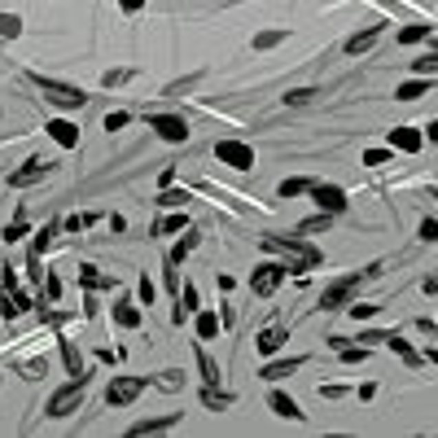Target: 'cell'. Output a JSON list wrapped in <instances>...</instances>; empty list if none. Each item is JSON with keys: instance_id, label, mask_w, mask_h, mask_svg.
Listing matches in <instances>:
<instances>
[{"instance_id": "6da1fadb", "label": "cell", "mask_w": 438, "mask_h": 438, "mask_svg": "<svg viewBox=\"0 0 438 438\" xmlns=\"http://www.w3.org/2000/svg\"><path fill=\"white\" fill-rule=\"evenodd\" d=\"M263 250L267 254H281L289 263V272H307L320 263V250H316L311 241H303V237H281V232H267L263 237Z\"/></svg>"}, {"instance_id": "7a4b0ae2", "label": "cell", "mask_w": 438, "mask_h": 438, "mask_svg": "<svg viewBox=\"0 0 438 438\" xmlns=\"http://www.w3.org/2000/svg\"><path fill=\"white\" fill-rule=\"evenodd\" d=\"M373 276H382V263H369V267L351 272V276H338L333 285H329V289L320 294V307H325V311H338V307H351L355 289H360L364 281H373Z\"/></svg>"}, {"instance_id": "3957f363", "label": "cell", "mask_w": 438, "mask_h": 438, "mask_svg": "<svg viewBox=\"0 0 438 438\" xmlns=\"http://www.w3.org/2000/svg\"><path fill=\"white\" fill-rule=\"evenodd\" d=\"M31 84L44 92V101L57 105V110H84V101H88V92L84 88H75V84H62V79H49V75H40V70H31Z\"/></svg>"}, {"instance_id": "277c9868", "label": "cell", "mask_w": 438, "mask_h": 438, "mask_svg": "<svg viewBox=\"0 0 438 438\" xmlns=\"http://www.w3.org/2000/svg\"><path fill=\"white\" fill-rule=\"evenodd\" d=\"M84 395H88V377H70L62 390H53V395H49V408H44V412H49L53 421H62V417H70V412H79Z\"/></svg>"}, {"instance_id": "5b68a950", "label": "cell", "mask_w": 438, "mask_h": 438, "mask_svg": "<svg viewBox=\"0 0 438 438\" xmlns=\"http://www.w3.org/2000/svg\"><path fill=\"white\" fill-rule=\"evenodd\" d=\"M215 158L232 171H250L254 167V145H245L237 136H223V140H215Z\"/></svg>"}, {"instance_id": "8992f818", "label": "cell", "mask_w": 438, "mask_h": 438, "mask_svg": "<svg viewBox=\"0 0 438 438\" xmlns=\"http://www.w3.org/2000/svg\"><path fill=\"white\" fill-rule=\"evenodd\" d=\"M145 377H114L110 386H105V404L110 408H127V404H136L140 395H145Z\"/></svg>"}, {"instance_id": "52a82bcc", "label": "cell", "mask_w": 438, "mask_h": 438, "mask_svg": "<svg viewBox=\"0 0 438 438\" xmlns=\"http://www.w3.org/2000/svg\"><path fill=\"white\" fill-rule=\"evenodd\" d=\"M285 276H289V263H259V267L250 272V289L259 294V298H272Z\"/></svg>"}, {"instance_id": "ba28073f", "label": "cell", "mask_w": 438, "mask_h": 438, "mask_svg": "<svg viewBox=\"0 0 438 438\" xmlns=\"http://www.w3.org/2000/svg\"><path fill=\"white\" fill-rule=\"evenodd\" d=\"M149 132H158L162 140H171V145H184L188 123H184V114H149Z\"/></svg>"}, {"instance_id": "9c48e42d", "label": "cell", "mask_w": 438, "mask_h": 438, "mask_svg": "<svg viewBox=\"0 0 438 438\" xmlns=\"http://www.w3.org/2000/svg\"><path fill=\"white\" fill-rule=\"evenodd\" d=\"M49 171H53V162H49V158H27L14 175H9V188H31V184H40Z\"/></svg>"}, {"instance_id": "30bf717a", "label": "cell", "mask_w": 438, "mask_h": 438, "mask_svg": "<svg viewBox=\"0 0 438 438\" xmlns=\"http://www.w3.org/2000/svg\"><path fill=\"white\" fill-rule=\"evenodd\" d=\"M311 197H316V206L329 210V215H342L351 202H347V193H342L338 184H311Z\"/></svg>"}, {"instance_id": "8fae6325", "label": "cell", "mask_w": 438, "mask_h": 438, "mask_svg": "<svg viewBox=\"0 0 438 438\" xmlns=\"http://www.w3.org/2000/svg\"><path fill=\"white\" fill-rule=\"evenodd\" d=\"M180 417L184 412H167V417H149V421H136L132 430V438H149V434H167V430H175V425H180Z\"/></svg>"}, {"instance_id": "7c38bea8", "label": "cell", "mask_w": 438, "mask_h": 438, "mask_svg": "<svg viewBox=\"0 0 438 438\" xmlns=\"http://www.w3.org/2000/svg\"><path fill=\"white\" fill-rule=\"evenodd\" d=\"M303 355H285V360H267L263 364V369H259V377H267V382H285V377H294V373H298L303 369Z\"/></svg>"}, {"instance_id": "4fadbf2b", "label": "cell", "mask_w": 438, "mask_h": 438, "mask_svg": "<svg viewBox=\"0 0 438 438\" xmlns=\"http://www.w3.org/2000/svg\"><path fill=\"white\" fill-rule=\"evenodd\" d=\"M421 145H425L421 127H395L390 132V149H399V153H421Z\"/></svg>"}, {"instance_id": "5bb4252c", "label": "cell", "mask_w": 438, "mask_h": 438, "mask_svg": "<svg viewBox=\"0 0 438 438\" xmlns=\"http://www.w3.org/2000/svg\"><path fill=\"white\" fill-rule=\"evenodd\" d=\"M267 408L276 412V417H285V421H307V412H303L298 404H294L285 390H272V395H267Z\"/></svg>"}, {"instance_id": "9a60e30c", "label": "cell", "mask_w": 438, "mask_h": 438, "mask_svg": "<svg viewBox=\"0 0 438 438\" xmlns=\"http://www.w3.org/2000/svg\"><path fill=\"white\" fill-rule=\"evenodd\" d=\"M285 342H289V329H281V325H267L263 333H259V342H254V347H259V355H276L281 347H285Z\"/></svg>"}, {"instance_id": "2e32d148", "label": "cell", "mask_w": 438, "mask_h": 438, "mask_svg": "<svg viewBox=\"0 0 438 438\" xmlns=\"http://www.w3.org/2000/svg\"><path fill=\"white\" fill-rule=\"evenodd\" d=\"M44 132H49L62 149H75V145H79V127H75V123H66V118H53V123L44 127Z\"/></svg>"}, {"instance_id": "e0dca14e", "label": "cell", "mask_w": 438, "mask_h": 438, "mask_svg": "<svg viewBox=\"0 0 438 438\" xmlns=\"http://www.w3.org/2000/svg\"><path fill=\"white\" fill-rule=\"evenodd\" d=\"M382 31H386V27H364V31H355V35H351V40H347V53H351V57H360V53H369V49H373V44H377V40H382Z\"/></svg>"}, {"instance_id": "ac0fdd59", "label": "cell", "mask_w": 438, "mask_h": 438, "mask_svg": "<svg viewBox=\"0 0 438 438\" xmlns=\"http://www.w3.org/2000/svg\"><path fill=\"white\" fill-rule=\"evenodd\" d=\"M386 347H390V351H395V355H399V360H404V364H408V369H421V364H425V355H417V351H412V347H408V342H404V338H399V333H390V338H386Z\"/></svg>"}, {"instance_id": "d6986e66", "label": "cell", "mask_w": 438, "mask_h": 438, "mask_svg": "<svg viewBox=\"0 0 438 438\" xmlns=\"http://www.w3.org/2000/svg\"><path fill=\"white\" fill-rule=\"evenodd\" d=\"M425 92H430V75H417V79H408V84L395 88V101H417Z\"/></svg>"}, {"instance_id": "ffe728a7", "label": "cell", "mask_w": 438, "mask_h": 438, "mask_svg": "<svg viewBox=\"0 0 438 438\" xmlns=\"http://www.w3.org/2000/svg\"><path fill=\"white\" fill-rule=\"evenodd\" d=\"M285 40H289V27H267V31L254 35V49L267 53V49H276V44H285Z\"/></svg>"}, {"instance_id": "44dd1931", "label": "cell", "mask_w": 438, "mask_h": 438, "mask_svg": "<svg viewBox=\"0 0 438 438\" xmlns=\"http://www.w3.org/2000/svg\"><path fill=\"white\" fill-rule=\"evenodd\" d=\"M140 320H145V316L136 311V303H114V325H123V329H140Z\"/></svg>"}, {"instance_id": "7402d4cb", "label": "cell", "mask_w": 438, "mask_h": 438, "mask_svg": "<svg viewBox=\"0 0 438 438\" xmlns=\"http://www.w3.org/2000/svg\"><path fill=\"white\" fill-rule=\"evenodd\" d=\"M197 369H202L206 386H219V364H215V355H210L206 347H197Z\"/></svg>"}, {"instance_id": "603a6c76", "label": "cell", "mask_w": 438, "mask_h": 438, "mask_svg": "<svg viewBox=\"0 0 438 438\" xmlns=\"http://www.w3.org/2000/svg\"><path fill=\"white\" fill-rule=\"evenodd\" d=\"M311 184H316V180H303V175H289V180H281V184H276V193L289 202V197H298V193H311Z\"/></svg>"}, {"instance_id": "cb8c5ba5", "label": "cell", "mask_w": 438, "mask_h": 438, "mask_svg": "<svg viewBox=\"0 0 438 438\" xmlns=\"http://www.w3.org/2000/svg\"><path fill=\"white\" fill-rule=\"evenodd\" d=\"M202 404L210 412H223V408H232V395H228V390H219V386H206L202 390Z\"/></svg>"}, {"instance_id": "d4e9b609", "label": "cell", "mask_w": 438, "mask_h": 438, "mask_svg": "<svg viewBox=\"0 0 438 438\" xmlns=\"http://www.w3.org/2000/svg\"><path fill=\"white\" fill-rule=\"evenodd\" d=\"M184 202H193V197H188V188H158V206H167V210H175V206H184Z\"/></svg>"}, {"instance_id": "484cf974", "label": "cell", "mask_w": 438, "mask_h": 438, "mask_svg": "<svg viewBox=\"0 0 438 438\" xmlns=\"http://www.w3.org/2000/svg\"><path fill=\"white\" fill-rule=\"evenodd\" d=\"M193 250H197V232H193V228H188V232H184V241H180V245H175V250H171V254H167V263H175V267H180V263H184V259H188V254H193Z\"/></svg>"}, {"instance_id": "4316f807", "label": "cell", "mask_w": 438, "mask_h": 438, "mask_svg": "<svg viewBox=\"0 0 438 438\" xmlns=\"http://www.w3.org/2000/svg\"><path fill=\"white\" fill-rule=\"evenodd\" d=\"M62 360H66V373H70V377H88V373H84V360H79V347H75V342H62Z\"/></svg>"}, {"instance_id": "83f0119b", "label": "cell", "mask_w": 438, "mask_h": 438, "mask_svg": "<svg viewBox=\"0 0 438 438\" xmlns=\"http://www.w3.org/2000/svg\"><path fill=\"white\" fill-rule=\"evenodd\" d=\"M184 228H188V219H184V215H162L149 232H153V237H167V232H184Z\"/></svg>"}, {"instance_id": "f1b7e54d", "label": "cell", "mask_w": 438, "mask_h": 438, "mask_svg": "<svg viewBox=\"0 0 438 438\" xmlns=\"http://www.w3.org/2000/svg\"><path fill=\"white\" fill-rule=\"evenodd\" d=\"M79 281H84L88 289H110V285H114V281H110V276H101V272L92 267V263H84V267H79Z\"/></svg>"}, {"instance_id": "f546056e", "label": "cell", "mask_w": 438, "mask_h": 438, "mask_svg": "<svg viewBox=\"0 0 438 438\" xmlns=\"http://www.w3.org/2000/svg\"><path fill=\"white\" fill-rule=\"evenodd\" d=\"M215 333H219V316H215V311H197V338L210 342Z\"/></svg>"}, {"instance_id": "4dcf8cb0", "label": "cell", "mask_w": 438, "mask_h": 438, "mask_svg": "<svg viewBox=\"0 0 438 438\" xmlns=\"http://www.w3.org/2000/svg\"><path fill=\"white\" fill-rule=\"evenodd\" d=\"M57 228H62V223H44V228L40 232H35V245H31V254H44V250H49V245H53V237H57Z\"/></svg>"}, {"instance_id": "1f68e13d", "label": "cell", "mask_w": 438, "mask_h": 438, "mask_svg": "<svg viewBox=\"0 0 438 438\" xmlns=\"http://www.w3.org/2000/svg\"><path fill=\"white\" fill-rule=\"evenodd\" d=\"M329 228H333V215H329V210H320V215H311V219L298 223V232H329Z\"/></svg>"}, {"instance_id": "d6a6232c", "label": "cell", "mask_w": 438, "mask_h": 438, "mask_svg": "<svg viewBox=\"0 0 438 438\" xmlns=\"http://www.w3.org/2000/svg\"><path fill=\"white\" fill-rule=\"evenodd\" d=\"M412 75H430V79H434V75H438V53H434V49L421 53L417 62H412Z\"/></svg>"}, {"instance_id": "836d02e7", "label": "cell", "mask_w": 438, "mask_h": 438, "mask_svg": "<svg viewBox=\"0 0 438 438\" xmlns=\"http://www.w3.org/2000/svg\"><path fill=\"white\" fill-rule=\"evenodd\" d=\"M421 40H430V27H425V22H412V27L399 31V44H421Z\"/></svg>"}, {"instance_id": "e575fe53", "label": "cell", "mask_w": 438, "mask_h": 438, "mask_svg": "<svg viewBox=\"0 0 438 438\" xmlns=\"http://www.w3.org/2000/svg\"><path fill=\"white\" fill-rule=\"evenodd\" d=\"M22 35V18L18 14H0V40H18Z\"/></svg>"}, {"instance_id": "d590c367", "label": "cell", "mask_w": 438, "mask_h": 438, "mask_svg": "<svg viewBox=\"0 0 438 438\" xmlns=\"http://www.w3.org/2000/svg\"><path fill=\"white\" fill-rule=\"evenodd\" d=\"M132 75H136L132 66H118V70H105V75H101V84H105V88H123Z\"/></svg>"}, {"instance_id": "8d00e7d4", "label": "cell", "mask_w": 438, "mask_h": 438, "mask_svg": "<svg viewBox=\"0 0 438 438\" xmlns=\"http://www.w3.org/2000/svg\"><path fill=\"white\" fill-rule=\"evenodd\" d=\"M92 223H97V215H92V210H84V215H66L62 228H66V232H84V228H92Z\"/></svg>"}, {"instance_id": "74e56055", "label": "cell", "mask_w": 438, "mask_h": 438, "mask_svg": "<svg viewBox=\"0 0 438 438\" xmlns=\"http://www.w3.org/2000/svg\"><path fill=\"white\" fill-rule=\"evenodd\" d=\"M153 386H158V390H180V386H184V373H180V369H167V373L153 377Z\"/></svg>"}, {"instance_id": "f35d334b", "label": "cell", "mask_w": 438, "mask_h": 438, "mask_svg": "<svg viewBox=\"0 0 438 438\" xmlns=\"http://www.w3.org/2000/svg\"><path fill=\"white\" fill-rule=\"evenodd\" d=\"M347 311H351V320H355V325H360V320H373V316H377V311H382V307H377V303H351V307H347Z\"/></svg>"}, {"instance_id": "ab89813d", "label": "cell", "mask_w": 438, "mask_h": 438, "mask_svg": "<svg viewBox=\"0 0 438 438\" xmlns=\"http://www.w3.org/2000/svg\"><path fill=\"white\" fill-rule=\"evenodd\" d=\"M338 360L342 364H364V360H369V347H364V342H360V347H342Z\"/></svg>"}, {"instance_id": "60d3db41", "label": "cell", "mask_w": 438, "mask_h": 438, "mask_svg": "<svg viewBox=\"0 0 438 438\" xmlns=\"http://www.w3.org/2000/svg\"><path fill=\"white\" fill-rule=\"evenodd\" d=\"M44 373H49V360H27L22 364V377H27V382H40Z\"/></svg>"}, {"instance_id": "b9f144b4", "label": "cell", "mask_w": 438, "mask_h": 438, "mask_svg": "<svg viewBox=\"0 0 438 438\" xmlns=\"http://www.w3.org/2000/svg\"><path fill=\"white\" fill-rule=\"evenodd\" d=\"M311 97H320V92H316V88H289L285 92V105H307Z\"/></svg>"}, {"instance_id": "7bdbcfd3", "label": "cell", "mask_w": 438, "mask_h": 438, "mask_svg": "<svg viewBox=\"0 0 438 438\" xmlns=\"http://www.w3.org/2000/svg\"><path fill=\"white\" fill-rule=\"evenodd\" d=\"M421 241H438V215H425L421 219V228H417Z\"/></svg>"}, {"instance_id": "ee69618b", "label": "cell", "mask_w": 438, "mask_h": 438, "mask_svg": "<svg viewBox=\"0 0 438 438\" xmlns=\"http://www.w3.org/2000/svg\"><path fill=\"white\" fill-rule=\"evenodd\" d=\"M127 123H132L127 110H110V114H105V132H118V127H127Z\"/></svg>"}, {"instance_id": "f6af8a7d", "label": "cell", "mask_w": 438, "mask_h": 438, "mask_svg": "<svg viewBox=\"0 0 438 438\" xmlns=\"http://www.w3.org/2000/svg\"><path fill=\"white\" fill-rule=\"evenodd\" d=\"M136 294H140V303H145V307H153V298H158V285H153L149 276H140V285H136Z\"/></svg>"}, {"instance_id": "bcb514c9", "label": "cell", "mask_w": 438, "mask_h": 438, "mask_svg": "<svg viewBox=\"0 0 438 438\" xmlns=\"http://www.w3.org/2000/svg\"><path fill=\"white\" fill-rule=\"evenodd\" d=\"M390 153L395 149H364V167H382V162H390Z\"/></svg>"}, {"instance_id": "7dc6e473", "label": "cell", "mask_w": 438, "mask_h": 438, "mask_svg": "<svg viewBox=\"0 0 438 438\" xmlns=\"http://www.w3.org/2000/svg\"><path fill=\"white\" fill-rule=\"evenodd\" d=\"M18 237H27V215H18V219L5 228V241H18Z\"/></svg>"}, {"instance_id": "c3c4849f", "label": "cell", "mask_w": 438, "mask_h": 438, "mask_svg": "<svg viewBox=\"0 0 438 438\" xmlns=\"http://www.w3.org/2000/svg\"><path fill=\"white\" fill-rule=\"evenodd\" d=\"M390 333H382V329H364V333H360V342H364V347H377V342H386Z\"/></svg>"}, {"instance_id": "681fc988", "label": "cell", "mask_w": 438, "mask_h": 438, "mask_svg": "<svg viewBox=\"0 0 438 438\" xmlns=\"http://www.w3.org/2000/svg\"><path fill=\"white\" fill-rule=\"evenodd\" d=\"M197 79H202V75H188V79H180V84H171V88H167V97H180V92H188V88L197 84Z\"/></svg>"}, {"instance_id": "f907efd6", "label": "cell", "mask_w": 438, "mask_h": 438, "mask_svg": "<svg viewBox=\"0 0 438 438\" xmlns=\"http://www.w3.org/2000/svg\"><path fill=\"white\" fill-rule=\"evenodd\" d=\"M118 9H123V14H140V9H145V0H118Z\"/></svg>"}, {"instance_id": "816d5d0a", "label": "cell", "mask_w": 438, "mask_h": 438, "mask_svg": "<svg viewBox=\"0 0 438 438\" xmlns=\"http://www.w3.org/2000/svg\"><path fill=\"white\" fill-rule=\"evenodd\" d=\"M320 395L325 399H342V395H347V386H320Z\"/></svg>"}, {"instance_id": "f5cc1de1", "label": "cell", "mask_w": 438, "mask_h": 438, "mask_svg": "<svg viewBox=\"0 0 438 438\" xmlns=\"http://www.w3.org/2000/svg\"><path fill=\"white\" fill-rule=\"evenodd\" d=\"M417 329H421V333H430V338L438 333V325H434V320H425V316H421V320H417Z\"/></svg>"}, {"instance_id": "db71d44e", "label": "cell", "mask_w": 438, "mask_h": 438, "mask_svg": "<svg viewBox=\"0 0 438 438\" xmlns=\"http://www.w3.org/2000/svg\"><path fill=\"white\" fill-rule=\"evenodd\" d=\"M421 289H425V294H438V276H425V281H421Z\"/></svg>"}, {"instance_id": "11a10c76", "label": "cell", "mask_w": 438, "mask_h": 438, "mask_svg": "<svg viewBox=\"0 0 438 438\" xmlns=\"http://www.w3.org/2000/svg\"><path fill=\"white\" fill-rule=\"evenodd\" d=\"M425 136H430V140H438V118H434L430 127H425Z\"/></svg>"}, {"instance_id": "9f6ffc18", "label": "cell", "mask_w": 438, "mask_h": 438, "mask_svg": "<svg viewBox=\"0 0 438 438\" xmlns=\"http://www.w3.org/2000/svg\"><path fill=\"white\" fill-rule=\"evenodd\" d=\"M0 316H14V303H5V298H0Z\"/></svg>"}, {"instance_id": "6f0895ef", "label": "cell", "mask_w": 438, "mask_h": 438, "mask_svg": "<svg viewBox=\"0 0 438 438\" xmlns=\"http://www.w3.org/2000/svg\"><path fill=\"white\" fill-rule=\"evenodd\" d=\"M430 197H434V202H438V188H430Z\"/></svg>"}, {"instance_id": "680465c9", "label": "cell", "mask_w": 438, "mask_h": 438, "mask_svg": "<svg viewBox=\"0 0 438 438\" xmlns=\"http://www.w3.org/2000/svg\"><path fill=\"white\" fill-rule=\"evenodd\" d=\"M430 49H434V53H438V40H430Z\"/></svg>"}]
</instances>
